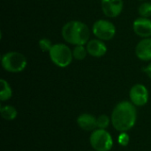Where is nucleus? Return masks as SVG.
Here are the masks:
<instances>
[{
  "label": "nucleus",
  "instance_id": "14",
  "mask_svg": "<svg viewBox=\"0 0 151 151\" xmlns=\"http://www.w3.org/2000/svg\"><path fill=\"white\" fill-rule=\"evenodd\" d=\"M0 113H1L2 118L5 120H13L17 118V115H18L17 110L12 105L1 106Z\"/></svg>",
  "mask_w": 151,
  "mask_h": 151
},
{
  "label": "nucleus",
  "instance_id": "5",
  "mask_svg": "<svg viewBox=\"0 0 151 151\" xmlns=\"http://www.w3.org/2000/svg\"><path fill=\"white\" fill-rule=\"evenodd\" d=\"M91 147L96 151H110L113 147V140L106 129L96 128L89 137Z\"/></svg>",
  "mask_w": 151,
  "mask_h": 151
},
{
  "label": "nucleus",
  "instance_id": "9",
  "mask_svg": "<svg viewBox=\"0 0 151 151\" xmlns=\"http://www.w3.org/2000/svg\"><path fill=\"white\" fill-rule=\"evenodd\" d=\"M133 30L134 34L142 38L151 37V19L150 18L139 17L133 22Z\"/></svg>",
  "mask_w": 151,
  "mask_h": 151
},
{
  "label": "nucleus",
  "instance_id": "7",
  "mask_svg": "<svg viewBox=\"0 0 151 151\" xmlns=\"http://www.w3.org/2000/svg\"><path fill=\"white\" fill-rule=\"evenodd\" d=\"M129 97L130 102H132L135 106H144L149 102V90L145 85L137 83L131 88L129 91Z\"/></svg>",
  "mask_w": 151,
  "mask_h": 151
},
{
  "label": "nucleus",
  "instance_id": "21",
  "mask_svg": "<svg viewBox=\"0 0 151 151\" xmlns=\"http://www.w3.org/2000/svg\"><path fill=\"white\" fill-rule=\"evenodd\" d=\"M139 1H145V0H139Z\"/></svg>",
  "mask_w": 151,
  "mask_h": 151
},
{
  "label": "nucleus",
  "instance_id": "20",
  "mask_svg": "<svg viewBox=\"0 0 151 151\" xmlns=\"http://www.w3.org/2000/svg\"><path fill=\"white\" fill-rule=\"evenodd\" d=\"M143 71H144V73H146V75L151 80V62L148 65H146V66L144 67Z\"/></svg>",
  "mask_w": 151,
  "mask_h": 151
},
{
  "label": "nucleus",
  "instance_id": "6",
  "mask_svg": "<svg viewBox=\"0 0 151 151\" xmlns=\"http://www.w3.org/2000/svg\"><path fill=\"white\" fill-rule=\"evenodd\" d=\"M92 34L96 38L104 42L111 41L116 35V27L109 19H97L93 23Z\"/></svg>",
  "mask_w": 151,
  "mask_h": 151
},
{
  "label": "nucleus",
  "instance_id": "17",
  "mask_svg": "<svg viewBox=\"0 0 151 151\" xmlns=\"http://www.w3.org/2000/svg\"><path fill=\"white\" fill-rule=\"evenodd\" d=\"M96 123H97V128L106 129L111 123V119L109 118V116L105 114H102L98 118H96Z\"/></svg>",
  "mask_w": 151,
  "mask_h": 151
},
{
  "label": "nucleus",
  "instance_id": "13",
  "mask_svg": "<svg viewBox=\"0 0 151 151\" xmlns=\"http://www.w3.org/2000/svg\"><path fill=\"white\" fill-rule=\"evenodd\" d=\"M0 86H1L0 100L2 102L8 101L12 96V89L11 85L9 84V82L6 80L1 79L0 80Z\"/></svg>",
  "mask_w": 151,
  "mask_h": 151
},
{
  "label": "nucleus",
  "instance_id": "11",
  "mask_svg": "<svg viewBox=\"0 0 151 151\" xmlns=\"http://www.w3.org/2000/svg\"><path fill=\"white\" fill-rule=\"evenodd\" d=\"M135 56L143 62L151 61V37L142 38L135 46Z\"/></svg>",
  "mask_w": 151,
  "mask_h": 151
},
{
  "label": "nucleus",
  "instance_id": "12",
  "mask_svg": "<svg viewBox=\"0 0 151 151\" xmlns=\"http://www.w3.org/2000/svg\"><path fill=\"white\" fill-rule=\"evenodd\" d=\"M78 126L84 131L93 132L97 128L96 118L89 113H82L77 118Z\"/></svg>",
  "mask_w": 151,
  "mask_h": 151
},
{
  "label": "nucleus",
  "instance_id": "1",
  "mask_svg": "<svg viewBox=\"0 0 151 151\" xmlns=\"http://www.w3.org/2000/svg\"><path fill=\"white\" fill-rule=\"evenodd\" d=\"M111 125L119 132H127L132 129L137 120V111L135 105L129 101L119 103L113 109Z\"/></svg>",
  "mask_w": 151,
  "mask_h": 151
},
{
  "label": "nucleus",
  "instance_id": "15",
  "mask_svg": "<svg viewBox=\"0 0 151 151\" xmlns=\"http://www.w3.org/2000/svg\"><path fill=\"white\" fill-rule=\"evenodd\" d=\"M88 50L86 45H77L73 49V56L75 60H84L87 58Z\"/></svg>",
  "mask_w": 151,
  "mask_h": 151
},
{
  "label": "nucleus",
  "instance_id": "8",
  "mask_svg": "<svg viewBox=\"0 0 151 151\" xmlns=\"http://www.w3.org/2000/svg\"><path fill=\"white\" fill-rule=\"evenodd\" d=\"M101 7L106 17L116 18L123 11L124 2L123 0H101Z\"/></svg>",
  "mask_w": 151,
  "mask_h": 151
},
{
  "label": "nucleus",
  "instance_id": "3",
  "mask_svg": "<svg viewBox=\"0 0 151 151\" xmlns=\"http://www.w3.org/2000/svg\"><path fill=\"white\" fill-rule=\"evenodd\" d=\"M1 65L4 71L11 73L23 72L27 65V59L19 51H8L2 55Z\"/></svg>",
  "mask_w": 151,
  "mask_h": 151
},
{
  "label": "nucleus",
  "instance_id": "22",
  "mask_svg": "<svg viewBox=\"0 0 151 151\" xmlns=\"http://www.w3.org/2000/svg\"><path fill=\"white\" fill-rule=\"evenodd\" d=\"M94 151H96V150H94Z\"/></svg>",
  "mask_w": 151,
  "mask_h": 151
},
{
  "label": "nucleus",
  "instance_id": "18",
  "mask_svg": "<svg viewBox=\"0 0 151 151\" xmlns=\"http://www.w3.org/2000/svg\"><path fill=\"white\" fill-rule=\"evenodd\" d=\"M38 45H39V48L43 52H48L50 50L51 47L53 46L51 41L48 38H42L39 40L38 42Z\"/></svg>",
  "mask_w": 151,
  "mask_h": 151
},
{
  "label": "nucleus",
  "instance_id": "16",
  "mask_svg": "<svg viewBox=\"0 0 151 151\" xmlns=\"http://www.w3.org/2000/svg\"><path fill=\"white\" fill-rule=\"evenodd\" d=\"M138 13L140 17L150 18L151 17V2L144 1L138 7Z\"/></svg>",
  "mask_w": 151,
  "mask_h": 151
},
{
  "label": "nucleus",
  "instance_id": "4",
  "mask_svg": "<svg viewBox=\"0 0 151 151\" xmlns=\"http://www.w3.org/2000/svg\"><path fill=\"white\" fill-rule=\"evenodd\" d=\"M49 56L51 62L60 68L69 66L73 60V50H71L68 45L62 42L53 44L49 51Z\"/></svg>",
  "mask_w": 151,
  "mask_h": 151
},
{
  "label": "nucleus",
  "instance_id": "10",
  "mask_svg": "<svg viewBox=\"0 0 151 151\" xmlns=\"http://www.w3.org/2000/svg\"><path fill=\"white\" fill-rule=\"evenodd\" d=\"M86 48L88 50V54L90 55L93 58H103L108 50L107 45L105 43V42L99 40L97 38L95 39H90L87 44H86Z\"/></svg>",
  "mask_w": 151,
  "mask_h": 151
},
{
  "label": "nucleus",
  "instance_id": "19",
  "mask_svg": "<svg viewBox=\"0 0 151 151\" xmlns=\"http://www.w3.org/2000/svg\"><path fill=\"white\" fill-rule=\"evenodd\" d=\"M129 142H130V138H129V135L127 132H120L119 137H118V142L123 146V147H126L129 144Z\"/></svg>",
  "mask_w": 151,
  "mask_h": 151
},
{
  "label": "nucleus",
  "instance_id": "2",
  "mask_svg": "<svg viewBox=\"0 0 151 151\" xmlns=\"http://www.w3.org/2000/svg\"><path fill=\"white\" fill-rule=\"evenodd\" d=\"M91 31L87 24L81 20H71L66 22L61 28V35L68 44L86 45L90 40Z\"/></svg>",
  "mask_w": 151,
  "mask_h": 151
}]
</instances>
